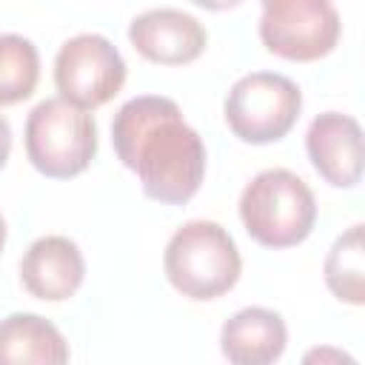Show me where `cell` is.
<instances>
[{"label":"cell","instance_id":"obj_2","mask_svg":"<svg viewBox=\"0 0 365 365\" xmlns=\"http://www.w3.org/2000/svg\"><path fill=\"white\" fill-rule=\"evenodd\" d=\"M163 268L168 282L188 299L205 302L228 294L240 274L242 257L234 237L211 220H191L177 228L165 245Z\"/></svg>","mask_w":365,"mask_h":365},{"label":"cell","instance_id":"obj_18","mask_svg":"<svg viewBox=\"0 0 365 365\" xmlns=\"http://www.w3.org/2000/svg\"><path fill=\"white\" fill-rule=\"evenodd\" d=\"M6 237H9V228H6V220H3V214H0V251H3V245H6Z\"/></svg>","mask_w":365,"mask_h":365},{"label":"cell","instance_id":"obj_7","mask_svg":"<svg viewBox=\"0 0 365 365\" xmlns=\"http://www.w3.org/2000/svg\"><path fill=\"white\" fill-rule=\"evenodd\" d=\"M125 83V60L103 34H77L54 57V86L80 108L106 106Z\"/></svg>","mask_w":365,"mask_h":365},{"label":"cell","instance_id":"obj_3","mask_svg":"<svg viewBox=\"0 0 365 365\" xmlns=\"http://www.w3.org/2000/svg\"><path fill=\"white\" fill-rule=\"evenodd\" d=\"M240 220L265 248L299 245L317 222V200L302 177L288 168L259 171L240 194Z\"/></svg>","mask_w":365,"mask_h":365},{"label":"cell","instance_id":"obj_4","mask_svg":"<svg viewBox=\"0 0 365 365\" xmlns=\"http://www.w3.org/2000/svg\"><path fill=\"white\" fill-rule=\"evenodd\" d=\"M23 137L29 163L51 180L83 174L97 154L94 117L63 97L40 100L26 117Z\"/></svg>","mask_w":365,"mask_h":365},{"label":"cell","instance_id":"obj_15","mask_svg":"<svg viewBox=\"0 0 365 365\" xmlns=\"http://www.w3.org/2000/svg\"><path fill=\"white\" fill-rule=\"evenodd\" d=\"M9 154H11V125H9V120L0 114V168L6 165Z\"/></svg>","mask_w":365,"mask_h":365},{"label":"cell","instance_id":"obj_11","mask_svg":"<svg viewBox=\"0 0 365 365\" xmlns=\"http://www.w3.org/2000/svg\"><path fill=\"white\" fill-rule=\"evenodd\" d=\"M288 345L285 319L271 308H242L225 319L220 331V351L234 365H268L282 356Z\"/></svg>","mask_w":365,"mask_h":365},{"label":"cell","instance_id":"obj_17","mask_svg":"<svg viewBox=\"0 0 365 365\" xmlns=\"http://www.w3.org/2000/svg\"><path fill=\"white\" fill-rule=\"evenodd\" d=\"M308 359H345V362H354L351 356H345V354H339V351H311L308 356H305V362Z\"/></svg>","mask_w":365,"mask_h":365},{"label":"cell","instance_id":"obj_9","mask_svg":"<svg viewBox=\"0 0 365 365\" xmlns=\"http://www.w3.org/2000/svg\"><path fill=\"white\" fill-rule=\"evenodd\" d=\"M305 151L314 171L334 188H354L362 177V128L351 114L322 111L311 120Z\"/></svg>","mask_w":365,"mask_h":365},{"label":"cell","instance_id":"obj_14","mask_svg":"<svg viewBox=\"0 0 365 365\" xmlns=\"http://www.w3.org/2000/svg\"><path fill=\"white\" fill-rule=\"evenodd\" d=\"M40 80L37 46L23 34H0V106L23 103Z\"/></svg>","mask_w":365,"mask_h":365},{"label":"cell","instance_id":"obj_6","mask_svg":"<svg viewBox=\"0 0 365 365\" xmlns=\"http://www.w3.org/2000/svg\"><path fill=\"white\" fill-rule=\"evenodd\" d=\"M262 46L297 63H311L331 54L339 43L342 23L331 0H259Z\"/></svg>","mask_w":365,"mask_h":365},{"label":"cell","instance_id":"obj_5","mask_svg":"<svg viewBox=\"0 0 365 365\" xmlns=\"http://www.w3.org/2000/svg\"><path fill=\"white\" fill-rule=\"evenodd\" d=\"M228 128L251 145L282 140L302 111L299 86L277 71H251L240 77L225 97Z\"/></svg>","mask_w":365,"mask_h":365},{"label":"cell","instance_id":"obj_13","mask_svg":"<svg viewBox=\"0 0 365 365\" xmlns=\"http://www.w3.org/2000/svg\"><path fill=\"white\" fill-rule=\"evenodd\" d=\"M325 285L328 291L348 302H365V251H362V222H354L345 234H339L325 257Z\"/></svg>","mask_w":365,"mask_h":365},{"label":"cell","instance_id":"obj_12","mask_svg":"<svg viewBox=\"0 0 365 365\" xmlns=\"http://www.w3.org/2000/svg\"><path fill=\"white\" fill-rule=\"evenodd\" d=\"M63 365L68 362V342L40 314H9L0 319V365Z\"/></svg>","mask_w":365,"mask_h":365},{"label":"cell","instance_id":"obj_16","mask_svg":"<svg viewBox=\"0 0 365 365\" xmlns=\"http://www.w3.org/2000/svg\"><path fill=\"white\" fill-rule=\"evenodd\" d=\"M191 3L200 6V9H208V11H225V9L240 6L242 0H191Z\"/></svg>","mask_w":365,"mask_h":365},{"label":"cell","instance_id":"obj_10","mask_svg":"<svg viewBox=\"0 0 365 365\" xmlns=\"http://www.w3.org/2000/svg\"><path fill=\"white\" fill-rule=\"evenodd\" d=\"M86 279V259L74 240L48 234L34 240L20 259L23 288L43 302H63L77 294Z\"/></svg>","mask_w":365,"mask_h":365},{"label":"cell","instance_id":"obj_1","mask_svg":"<svg viewBox=\"0 0 365 365\" xmlns=\"http://www.w3.org/2000/svg\"><path fill=\"white\" fill-rule=\"evenodd\" d=\"M117 160L140 177L148 200L185 205L205 177V143L174 100L143 94L120 106L111 123Z\"/></svg>","mask_w":365,"mask_h":365},{"label":"cell","instance_id":"obj_8","mask_svg":"<svg viewBox=\"0 0 365 365\" xmlns=\"http://www.w3.org/2000/svg\"><path fill=\"white\" fill-rule=\"evenodd\" d=\"M128 40L137 54L160 66H185L205 51V26L180 9H148L128 26Z\"/></svg>","mask_w":365,"mask_h":365}]
</instances>
